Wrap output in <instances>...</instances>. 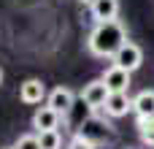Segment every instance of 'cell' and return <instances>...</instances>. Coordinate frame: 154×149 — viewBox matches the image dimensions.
<instances>
[{"mask_svg": "<svg viewBox=\"0 0 154 149\" xmlns=\"http://www.w3.org/2000/svg\"><path fill=\"white\" fill-rule=\"evenodd\" d=\"M103 111L108 117H125L127 111H133V98L127 92H111L106 106H103Z\"/></svg>", "mask_w": 154, "mask_h": 149, "instance_id": "8", "label": "cell"}, {"mask_svg": "<svg viewBox=\"0 0 154 149\" xmlns=\"http://www.w3.org/2000/svg\"><path fill=\"white\" fill-rule=\"evenodd\" d=\"M68 149H95V144H92V141H87L84 136H79V133H76V136L70 138Z\"/></svg>", "mask_w": 154, "mask_h": 149, "instance_id": "15", "label": "cell"}, {"mask_svg": "<svg viewBox=\"0 0 154 149\" xmlns=\"http://www.w3.org/2000/svg\"><path fill=\"white\" fill-rule=\"evenodd\" d=\"M3 149H14V147H3Z\"/></svg>", "mask_w": 154, "mask_h": 149, "instance_id": "18", "label": "cell"}, {"mask_svg": "<svg viewBox=\"0 0 154 149\" xmlns=\"http://www.w3.org/2000/svg\"><path fill=\"white\" fill-rule=\"evenodd\" d=\"M0 84H3V71H0Z\"/></svg>", "mask_w": 154, "mask_h": 149, "instance_id": "17", "label": "cell"}, {"mask_svg": "<svg viewBox=\"0 0 154 149\" xmlns=\"http://www.w3.org/2000/svg\"><path fill=\"white\" fill-rule=\"evenodd\" d=\"M108 87H106V81L103 79H95V81H89V84H84V90H81V100L89 106V109H103L106 106V100H108Z\"/></svg>", "mask_w": 154, "mask_h": 149, "instance_id": "4", "label": "cell"}, {"mask_svg": "<svg viewBox=\"0 0 154 149\" xmlns=\"http://www.w3.org/2000/svg\"><path fill=\"white\" fill-rule=\"evenodd\" d=\"M79 3H84V5H89V8H92V5H95L97 0H79Z\"/></svg>", "mask_w": 154, "mask_h": 149, "instance_id": "16", "label": "cell"}, {"mask_svg": "<svg viewBox=\"0 0 154 149\" xmlns=\"http://www.w3.org/2000/svg\"><path fill=\"white\" fill-rule=\"evenodd\" d=\"M79 136H84L87 141H92L95 147L100 144V141H106L111 133H114V128L106 122V119H100V117H89V119H84L81 125H79V130H76Z\"/></svg>", "mask_w": 154, "mask_h": 149, "instance_id": "3", "label": "cell"}, {"mask_svg": "<svg viewBox=\"0 0 154 149\" xmlns=\"http://www.w3.org/2000/svg\"><path fill=\"white\" fill-rule=\"evenodd\" d=\"M100 79L106 81L108 92H127V87H130V73L122 71V68H116V65H111Z\"/></svg>", "mask_w": 154, "mask_h": 149, "instance_id": "9", "label": "cell"}, {"mask_svg": "<svg viewBox=\"0 0 154 149\" xmlns=\"http://www.w3.org/2000/svg\"><path fill=\"white\" fill-rule=\"evenodd\" d=\"M133 111L135 117H154V90H141L133 98Z\"/></svg>", "mask_w": 154, "mask_h": 149, "instance_id": "10", "label": "cell"}, {"mask_svg": "<svg viewBox=\"0 0 154 149\" xmlns=\"http://www.w3.org/2000/svg\"><path fill=\"white\" fill-rule=\"evenodd\" d=\"M38 144L41 149H60L62 136H60V130H46V133H38Z\"/></svg>", "mask_w": 154, "mask_h": 149, "instance_id": "13", "label": "cell"}, {"mask_svg": "<svg viewBox=\"0 0 154 149\" xmlns=\"http://www.w3.org/2000/svg\"><path fill=\"white\" fill-rule=\"evenodd\" d=\"M19 98H22V103H27V106H38L43 98H49V95H46V84H43L41 79H27V81H22V87H19Z\"/></svg>", "mask_w": 154, "mask_h": 149, "instance_id": "7", "label": "cell"}, {"mask_svg": "<svg viewBox=\"0 0 154 149\" xmlns=\"http://www.w3.org/2000/svg\"><path fill=\"white\" fill-rule=\"evenodd\" d=\"M114 65L116 68H122V71H127V73H133V71H138L141 68V62H143V49L138 46V43H133V41H127L114 57Z\"/></svg>", "mask_w": 154, "mask_h": 149, "instance_id": "2", "label": "cell"}, {"mask_svg": "<svg viewBox=\"0 0 154 149\" xmlns=\"http://www.w3.org/2000/svg\"><path fill=\"white\" fill-rule=\"evenodd\" d=\"M14 149H41V144H38V133L19 136V138H16V144H14Z\"/></svg>", "mask_w": 154, "mask_h": 149, "instance_id": "14", "label": "cell"}, {"mask_svg": "<svg viewBox=\"0 0 154 149\" xmlns=\"http://www.w3.org/2000/svg\"><path fill=\"white\" fill-rule=\"evenodd\" d=\"M60 119H62V114L54 111L51 106H38L35 114H32V128H35V133L57 130V128H60Z\"/></svg>", "mask_w": 154, "mask_h": 149, "instance_id": "5", "label": "cell"}, {"mask_svg": "<svg viewBox=\"0 0 154 149\" xmlns=\"http://www.w3.org/2000/svg\"><path fill=\"white\" fill-rule=\"evenodd\" d=\"M46 106H51L54 111H60V114H70V109L76 106V95H73V90H68V87H54L51 92H49V98H46Z\"/></svg>", "mask_w": 154, "mask_h": 149, "instance_id": "6", "label": "cell"}, {"mask_svg": "<svg viewBox=\"0 0 154 149\" xmlns=\"http://www.w3.org/2000/svg\"><path fill=\"white\" fill-rule=\"evenodd\" d=\"M135 125H138L141 141H143V144H149V147H154V117H138V119H135Z\"/></svg>", "mask_w": 154, "mask_h": 149, "instance_id": "12", "label": "cell"}, {"mask_svg": "<svg viewBox=\"0 0 154 149\" xmlns=\"http://www.w3.org/2000/svg\"><path fill=\"white\" fill-rule=\"evenodd\" d=\"M125 43H127L125 24H122L119 19H111V22H100V24H95V30L89 33L87 49H89L95 57H114Z\"/></svg>", "mask_w": 154, "mask_h": 149, "instance_id": "1", "label": "cell"}, {"mask_svg": "<svg viewBox=\"0 0 154 149\" xmlns=\"http://www.w3.org/2000/svg\"><path fill=\"white\" fill-rule=\"evenodd\" d=\"M116 14H119V0H97L92 5V16L97 19V24L116 19Z\"/></svg>", "mask_w": 154, "mask_h": 149, "instance_id": "11", "label": "cell"}]
</instances>
